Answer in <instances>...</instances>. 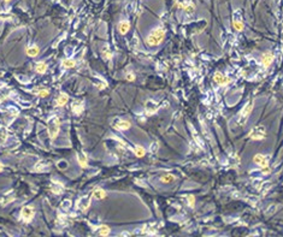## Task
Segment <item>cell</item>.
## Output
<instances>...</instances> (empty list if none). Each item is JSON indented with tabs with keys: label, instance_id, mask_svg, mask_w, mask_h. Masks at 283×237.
Segmentation results:
<instances>
[{
	"label": "cell",
	"instance_id": "cell-1",
	"mask_svg": "<svg viewBox=\"0 0 283 237\" xmlns=\"http://www.w3.org/2000/svg\"><path fill=\"white\" fill-rule=\"evenodd\" d=\"M165 37V30L163 28H155L153 31H151L148 34V36L146 37V43L151 47H154V46H158L161 43V41Z\"/></svg>",
	"mask_w": 283,
	"mask_h": 237
},
{
	"label": "cell",
	"instance_id": "cell-2",
	"mask_svg": "<svg viewBox=\"0 0 283 237\" xmlns=\"http://www.w3.org/2000/svg\"><path fill=\"white\" fill-rule=\"evenodd\" d=\"M59 129H60V120L58 117H52L48 119L47 122V131L48 135L51 137V140H54V138L58 136L59 134Z\"/></svg>",
	"mask_w": 283,
	"mask_h": 237
},
{
	"label": "cell",
	"instance_id": "cell-3",
	"mask_svg": "<svg viewBox=\"0 0 283 237\" xmlns=\"http://www.w3.org/2000/svg\"><path fill=\"white\" fill-rule=\"evenodd\" d=\"M252 111H253V101L251 100V101H248V102L246 103V105L244 106V108L241 109V112L238 114V119H236L238 124L241 125V126L245 125L246 122L248 120V117L251 115Z\"/></svg>",
	"mask_w": 283,
	"mask_h": 237
},
{
	"label": "cell",
	"instance_id": "cell-4",
	"mask_svg": "<svg viewBox=\"0 0 283 237\" xmlns=\"http://www.w3.org/2000/svg\"><path fill=\"white\" fill-rule=\"evenodd\" d=\"M265 137H266V129H265L264 125H257L250 131V138H252V140L260 141Z\"/></svg>",
	"mask_w": 283,
	"mask_h": 237
},
{
	"label": "cell",
	"instance_id": "cell-5",
	"mask_svg": "<svg viewBox=\"0 0 283 237\" xmlns=\"http://www.w3.org/2000/svg\"><path fill=\"white\" fill-rule=\"evenodd\" d=\"M253 161L256 163L258 166H260L264 170H269V158L264 154H256L253 158Z\"/></svg>",
	"mask_w": 283,
	"mask_h": 237
},
{
	"label": "cell",
	"instance_id": "cell-6",
	"mask_svg": "<svg viewBox=\"0 0 283 237\" xmlns=\"http://www.w3.org/2000/svg\"><path fill=\"white\" fill-rule=\"evenodd\" d=\"M21 217H22L23 220L30 222L31 219H33V217H34V210H33V207H30V206L23 207L22 211H21Z\"/></svg>",
	"mask_w": 283,
	"mask_h": 237
},
{
	"label": "cell",
	"instance_id": "cell-7",
	"mask_svg": "<svg viewBox=\"0 0 283 237\" xmlns=\"http://www.w3.org/2000/svg\"><path fill=\"white\" fill-rule=\"evenodd\" d=\"M158 108H159V105H158L157 102L152 101V100H148V101H146V103H145V111H146V114H147V115L154 114L155 112L158 111Z\"/></svg>",
	"mask_w": 283,
	"mask_h": 237
},
{
	"label": "cell",
	"instance_id": "cell-8",
	"mask_svg": "<svg viewBox=\"0 0 283 237\" xmlns=\"http://www.w3.org/2000/svg\"><path fill=\"white\" fill-rule=\"evenodd\" d=\"M112 126L114 129H117V130H126V129L130 128V123L128 122V120H122L119 118H116L113 120Z\"/></svg>",
	"mask_w": 283,
	"mask_h": 237
},
{
	"label": "cell",
	"instance_id": "cell-9",
	"mask_svg": "<svg viewBox=\"0 0 283 237\" xmlns=\"http://www.w3.org/2000/svg\"><path fill=\"white\" fill-rule=\"evenodd\" d=\"M90 206V199L88 198V196H84V198H81L78 201H77V208L80 211H87L88 207Z\"/></svg>",
	"mask_w": 283,
	"mask_h": 237
},
{
	"label": "cell",
	"instance_id": "cell-10",
	"mask_svg": "<svg viewBox=\"0 0 283 237\" xmlns=\"http://www.w3.org/2000/svg\"><path fill=\"white\" fill-rule=\"evenodd\" d=\"M274 54L271 53V52H265V53L262 55V64L265 66V67H269L271 64H272V61H274Z\"/></svg>",
	"mask_w": 283,
	"mask_h": 237
},
{
	"label": "cell",
	"instance_id": "cell-11",
	"mask_svg": "<svg viewBox=\"0 0 283 237\" xmlns=\"http://www.w3.org/2000/svg\"><path fill=\"white\" fill-rule=\"evenodd\" d=\"M213 79H215V81H216V83H218L219 85H225V84H228V83L230 82L229 77L224 76V75H223L222 72H216V73H215V76H213Z\"/></svg>",
	"mask_w": 283,
	"mask_h": 237
},
{
	"label": "cell",
	"instance_id": "cell-12",
	"mask_svg": "<svg viewBox=\"0 0 283 237\" xmlns=\"http://www.w3.org/2000/svg\"><path fill=\"white\" fill-rule=\"evenodd\" d=\"M129 29H130V23L128 21H120L118 23V31L123 34V35L129 31Z\"/></svg>",
	"mask_w": 283,
	"mask_h": 237
},
{
	"label": "cell",
	"instance_id": "cell-13",
	"mask_svg": "<svg viewBox=\"0 0 283 237\" xmlns=\"http://www.w3.org/2000/svg\"><path fill=\"white\" fill-rule=\"evenodd\" d=\"M92 195H93L94 199H98V200H101V199H105L106 198V193L104 192L102 189H100V188L94 189L93 193H92Z\"/></svg>",
	"mask_w": 283,
	"mask_h": 237
},
{
	"label": "cell",
	"instance_id": "cell-14",
	"mask_svg": "<svg viewBox=\"0 0 283 237\" xmlns=\"http://www.w3.org/2000/svg\"><path fill=\"white\" fill-rule=\"evenodd\" d=\"M178 7L183 9L187 13H193L194 10H195V6H194L193 3H188V4H178Z\"/></svg>",
	"mask_w": 283,
	"mask_h": 237
},
{
	"label": "cell",
	"instance_id": "cell-15",
	"mask_svg": "<svg viewBox=\"0 0 283 237\" xmlns=\"http://www.w3.org/2000/svg\"><path fill=\"white\" fill-rule=\"evenodd\" d=\"M110 231H111V229H110L107 225H101V226L98 228L96 234L99 236H107L110 234Z\"/></svg>",
	"mask_w": 283,
	"mask_h": 237
},
{
	"label": "cell",
	"instance_id": "cell-16",
	"mask_svg": "<svg viewBox=\"0 0 283 237\" xmlns=\"http://www.w3.org/2000/svg\"><path fill=\"white\" fill-rule=\"evenodd\" d=\"M39 52H40V49H39L37 46H31V47L27 48L25 53H27V55H29V57H36L39 54Z\"/></svg>",
	"mask_w": 283,
	"mask_h": 237
},
{
	"label": "cell",
	"instance_id": "cell-17",
	"mask_svg": "<svg viewBox=\"0 0 283 237\" xmlns=\"http://www.w3.org/2000/svg\"><path fill=\"white\" fill-rule=\"evenodd\" d=\"M233 25H234V28H235L238 31L244 30V28H245V25H244V22H242L241 19H239V18H236V17L233 19Z\"/></svg>",
	"mask_w": 283,
	"mask_h": 237
},
{
	"label": "cell",
	"instance_id": "cell-18",
	"mask_svg": "<svg viewBox=\"0 0 283 237\" xmlns=\"http://www.w3.org/2000/svg\"><path fill=\"white\" fill-rule=\"evenodd\" d=\"M77 161H78V164H80V166L81 167H87L88 166V164H87V158H86V155L84 154H77Z\"/></svg>",
	"mask_w": 283,
	"mask_h": 237
},
{
	"label": "cell",
	"instance_id": "cell-19",
	"mask_svg": "<svg viewBox=\"0 0 283 237\" xmlns=\"http://www.w3.org/2000/svg\"><path fill=\"white\" fill-rule=\"evenodd\" d=\"M35 70L37 73H45L46 70H47V65H46V63H43V61L37 63L35 65Z\"/></svg>",
	"mask_w": 283,
	"mask_h": 237
},
{
	"label": "cell",
	"instance_id": "cell-20",
	"mask_svg": "<svg viewBox=\"0 0 283 237\" xmlns=\"http://www.w3.org/2000/svg\"><path fill=\"white\" fill-rule=\"evenodd\" d=\"M68 95H65V94H62V95H59L58 96V99H57V101H56V103L58 106H64L65 103L68 102Z\"/></svg>",
	"mask_w": 283,
	"mask_h": 237
},
{
	"label": "cell",
	"instance_id": "cell-21",
	"mask_svg": "<svg viewBox=\"0 0 283 237\" xmlns=\"http://www.w3.org/2000/svg\"><path fill=\"white\" fill-rule=\"evenodd\" d=\"M134 153H135L136 157H138V158H142L143 155L146 154V151H145V148H143L142 146H136V147H135V149H134Z\"/></svg>",
	"mask_w": 283,
	"mask_h": 237
},
{
	"label": "cell",
	"instance_id": "cell-22",
	"mask_svg": "<svg viewBox=\"0 0 283 237\" xmlns=\"http://www.w3.org/2000/svg\"><path fill=\"white\" fill-rule=\"evenodd\" d=\"M63 190H64V187H63V184H60V183H54L53 187H52V192L54 194H62Z\"/></svg>",
	"mask_w": 283,
	"mask_h": 237
},
{
	"label": "cell",
	"instance_id": "cell-23",
	"mask_svg": "<svg viewBox=\"0 0 283 237\" xmlns=\"http://www.w3.org/2000/svg\"><path fill=\"white\" fill-rule=\"evenodd\" d=\"M75 65H76V63H75L74 59H65L64 61H63V66H64L65 69H72Z\"/></svg>",
	"mask_w": 283,
	"mask_h": 237
},
{
	"label": "cell",
	"instance_id": "cell-24",
	"mask_svg": "<svg viewBox=\"0 0 283 237\" xmlns=\"http://www.w3.org/2000/svg\"><path fill=\"white\" fill-rule=\"evenodd\" d=\"M160 181L163 183H171V182L175 181V177L172 175H164V176L160 177Z\"/></svg>",
	"mask_w": 283,
	"mask_h": 237
},
{
	"label": "cell",
	"instance_id": "cell-25",
	"mask_svg": "<svg viewBox=\"0 0 283 237\" xmlns=\"http://www.w3.org/2000/svg\"><path fill=\"white\" fill-rule=\"evenodd\" d=\"M102 57L105 58V59H110L111 58V55H112V53H111V51H110V48L107 47V46H105V47L102 48Z\"/></svg>",
	"mask_w": 283,
	"mask_h": 237
},
{
	"label": "cell",
	"instance_id": "cell-26",
	"mask_svg": "<svg viewBox=\"0 0 283 237\" xmlns=\"http://www.w3.org/2000/svg\"><path fill=\"white\" fill-rule=\"evenodd\" d=\"M72 111L74 112H76V113H81V112H82L83 111V106H82V103H75L74 102V105H72Z\"/></svg>",
	"mask_w": 283,
	"mask_h": 237
},
{
	"label": "cell",
	"instance_id": "cell-27",
	"mask_svg": "<svg viewBox=\"0 0 283 237\" xmlns=\"http://www.w3.org/2000/svg\"><path fill=\"white\" fill-rule=\"evenodd\" d=\"M57 166H58L59 170H65V169H68V167H69V163H68L66 160H59L58 164H57Z\"/></svg>",
	"mask_w": 283,
	"mask_h": 237
},
{
	"label": "cell",
	"instance_id": "cell-28",
	"mask_svg": "<svg viewBox=\"0 0 283 237\" xmlns=\"http://www.w3.org/2000/svg\"><path fill=\"white\" fill-rule=\"evenodd\" d=\"M46 170V164L45 163H40L37 164L35 167H34V171H37V172H41V171H45Z\"/></svg>",
	"mask_w": 283,
	"mask_h": 237
},
{
	"label": "cell",
	"instance_id": "cell-29",
	"mask_svg": "<svg viewBox=\"0 0 283 237\" xmlns=\"http://www.w3.org/2000/svg\"><path fill=\"white\" fill-rule=\"evenodd\" d=\"M188 205L190 206V207H194V205H195V196L194 195H188Z\"/></svg>",
	"mask_w": 283,
	"mask_h": 237
},
{
	"label": "cell",
	"instance_id": "cell-30",
	"mask_svg": "<svg viewBox=\"0 0 283 237\" xmlns=\"http://www.w3.org/2000/svg\"><path fill=\"white\" fill-rule=\"evenodd\" d=\"M70 206H71V201H70V200H65V201H63V204H62V206H60V207H62L63 210H64V208H65V210H68Z\"/></svg>",
	"mask_w": 283,
	"mask_h": 237
},
{
	"label": "cell",
	"instance_id": "cell-31",
	"mask_svg": "<svg viewBox=\"0 0 283 237\" xmlns=\"http://www.w3.org/2000/svg\"><path fill=\"white\" fill-rule=\"evenodd\" d=\"M48 95H50V91L46 90V89L39 91V96H41V97H46V96H48Z\"/></svg>",
	"mask_w": 283,
	"mask_h": 237
},
{
	"label": "cell",
	"instance_id": "cell-32",
	"mask_svg": "<svg viewBox=\"0 0 283 237\" xmlns=\"http://www.w3.org/2000/svg\"><path fill=\"white\" fill-rule=\"evenodd\" d=\"M126 79L128 81H134L135 79V75L134 73H126Z\"/></svg>",
	"mask_w": 283,
	"mask_h": 237
},
{
	"label": "cell",
	"instance_id": "cell-33",
	"mask_svg": "<svg viewBox=\"0 0 283 237\" xmlns=\"http://www.w3.org/2000/svg\"><path fill=\"white\" fill-rule=\"evenodd\" d=\"M1 171H3V165L0 164V172H1Z\"/></svg>",
	"mask_w": 283,
	"mask_h": 237
},
{
	"label": "cell",
	"instance_id": "cell-34",
	"mask_svg": "<svg viewBox=\"0 0 283 237\" xmlns=\"http://www.w3.org/2000/svg\"><path fill=\"white\" fill-rule=\"evenodd\" d=\"M4 1H10V0H4Z\"/></svg>",
	"mask_w": 283,
	"mask_h": 237
}]
</instances>
